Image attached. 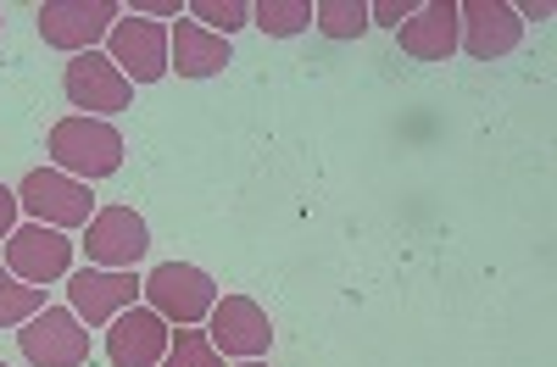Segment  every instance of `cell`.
I'll return each instance as SVG.
<instances>
[{
  "label": "cell",
  "instance_id": "obj_1",
  "mask_svg": "<svg viewBox=\"0 0 557 367\" xmlns=\"http://www.w3.org/2000/svg\"><path fill=\"white\" fill-rule=\"evenodd\" d=\"M139 295H146V306L162 317V324H178V329H196L201 317H212V306H218L212 273H201V267H190V262H162V267H151L146 279H139Z\"/></svg>",
  "mask_w": 557,
  "mask_h": 367
},
{
  "label": "cell",
  "instance_id": "obj_2",
  "mask_svg": "<svg viewBox=\"0 0 557 367\" xmlns=\"http://www.w3.org/2000/svg\"><path fill=\"white\" fill-rule=\"evenodd\" d=\"M51 162L67 178H107L123 167V134L101 117H62L51 128Z\"/></svg>",
  "mask_w": 557,
  "mask_h": 367
},
{
  "label": "cell",
  "instance_id": "obj_3",
  "mask_svg": "<svg viewBox=\"0 0 557 367\" xmlns=\"http://www.w3.org/2000/svg\"><path fill=\"white\" fill-rule=\"evenodd\" d=\"M17 206L45 223V228H84L89 217H96V195H89L84 178H67L62 167H34L23 184H17Z\"/></svg>",
  "mask_w": 557,
  "mask_h": 367
},
{
  "label": "cell",
  "instance_id": "obj_4",
  "mask_svg": "<svg viewBox=\"0 0 557 367\" xmlns=\"http://www.w3.org/2000/svg\"><path fill=\"white\" fill-rule=\"evenodd\" d=\"M17 345L34 367H84L89 362V329L73 317V306H45L17 329Z\"/></svg>",
  "mask_w": 557,
  "mask_h": 367
},
{
  "label": "cell",
  "instance_id": "obj_5",
  "mask_svg": "<svg viewBox=\"0 0 557 367\" xmlns=\"http://www.w3.org/2000/svg\"><path fill=\"white\" fill-rule=\"evenodd\" d=\"M7 273L23 284H57L73 273V240L62 228H45V223H17L12 240H7Z\"/></svg>",
  "mask_w": 557,
  "mask_h": 367
},
{
  "label": "cell",
  "instance_id": "obj_6",
  "mask_svg": "<svg viewBox=\"0 0 557 367\" xmlns=\"http://www.w3.org/2000/svg\"><path fill=\"white\" fill-rule=\"evenodd\" d=\"M67 306L78 324L89 329H107L117 312L139 306V279H134V267H78L67 273Z\"/></svg>",
  "mask_w": 557,
  "mask_h": 367
},
{
  "label": "cell",
  "instance_id": "obj_7",
  "mask_svg": "<svg viewBox=\"0 0 557 367\" xmlns=\"http://www.w3.org/2000/svg\"><path fill=\"white\" fill-rule=\"evenodd\" d=\"M34 17H39V39L45 45L84 56V51H96V39L112 34L117 7H112V0H45Z\"/></svg>",
  "mask_w": 557,
  "mask_h": 367
},
{
  "label": "cell",
  "instance_id": "obj_8",
  "mask_svg": "<svg viewBox=\"0 0 557 367\" xmlns=\"http://www.w3.org/2000/svg\"><path fill=\"white\" fill-rule=\"evenodd\" d=\"M62 89H67V101L78 106V117H112V112H128V101H134V84L112 67L107 51L73 56L67 73H62Z\"/></svg>",
  "mask_w": 557,
  "mask_h": 367
},
{
  "label": "cell",
  "instance_id": "obj_9",
  "mask_svg": "<svg viewBox=\"0 0 557 367\" xmlns=\"http://www.w3.org/2000/svg\"><path fill=\"white\" fill-rule=\"evenodd\" d=\"M84 251H89V267H134L146 262L151 251V228L146 217H139L134 206H101L96 217H89L84 228Z\"/></svg>",
  "mask_w": 557,
  "mask_h": 367
},
{
  "label": "cell",
  "instance_id": "obj_10",
  "mask_svg": "<svg viewBox=\"0 0 557 367\" xmlns=\"http://www.w3.org/2000/svg\"><path fill=\"white\" fill-rule=\"evenodd\" d=\"M107 56L128 84H157L168 78V28L151 17H117L107 34Z\"/></svg>",
  "mask_w": 557,
  "mask_h": 367
},
{
  "label": "cell",
  "instance_id": "obj_11",
  "mask_svg": "<svg viewBox=\"0 0 557 367\" xmlns=\"http://www.w3.org/2000/svg\"><path fill=\"white\" fill-rule=\"evenodd\" d=\"M519 39H524V23L507 0H462L457 7V45L474 62H496L507 51H519Z\"/></svg>",
  "mask_w": 557,
  "mask_h": 367
},
{
  "label": "cell",
  "instance_id": "obj_12",
  "mask_svg": "<svg viewBox=\"0 0 557 367\" xmlns=\"http://www.w3.org/2000/svg\"><path fill=\"white\" fill-rule=\"evenodd\" d=\"M207 340L218 345V356H235V362H257L268 345H273V324L268 312L251 301V295H223L212 306V329Z\"/></svg>",
  "mask_w": 557,
  "mask_h": 367
},
{
  "label": "cell",
  "instance_id": "obj_13",
  "mask_svg": "<svg viewBox=\"0 0 557 367\" xmlns=\"http://www.w3.org/2000/svg\"><path fill=\"white\" fill-rule=\"evenodd\" d=\"M168 340H173V329L151 306H128L107 324V362L112 367H157L168 356Z\"/></svg>",
  "mask_w": 557,
  "mask_h": 367
},
{
  "label": "cell",
  "instance_id": "obj_14",
  "mask_svg": "<svg viewBox=\"0 0 557 367\" xmlns=\"http://www.w3.org/2000/svg\"><path fill=\"white\" fill-rule=\"evenodd\" d=\"M228 62H235V56H228V39L223 34H207L190 17H178L168 28V73H178V78H212Z\"/></svg>",
  "mask_w": 557,
  "mask_h": 367
},
{
  "label": "cell",
  "instance_id": "obj_15",
  "mask_svg": "<svg viewBox=\"0 0 557 367\" xmlns=\"http://www.w3.org/2000/svg\"><path fill=\"white\" fill-rule=\"evenodd\" d=\"M396 34H401V51L412 62H451V51H457V0H430V7H418Z\"/></svg>",
  "mask_w": 557,
  "mask_h": 367
},
{
  "label": "cell",
  "instance_id": "obj_16",
  "mask_svg": "<svg viewBox=\"0 0 557 367\" xmlns=\"http://www.w3.org/2000/svg\"><path fill=\"white\" fill-rule=\"evenodd\" d=\"M51 301H45V290L39 284H23V279H12L7 273V262H0V329H23L34 312H45Z\"/></svg>",
  "mask_w": 557,
  "mask_h": 367
},
{
  "label": "cell",
  "instance_id": "obj_17",
  "mask_svg": "<svg viewBox=\"0 0 557 367\" xmlns=\"http://www.w3.org/2000/svg\"><path fill=\"white\" fill-rule=\"evenodd\" d=\"M251 23L262 34H273V39H290V34L312 28V0H257Z\"/></svg>",
  "mask_w": 557,
  "mask_h": 367
},
{
  "label": "cell",
  "instance_id": "obj_18",
  "mask_svg": "<svg viewBox=\"0 0 557 367\" xmlns=\"http://www.w3.org/2000/svg\"><path fill=\"white\" fill-rule=\"evenodd\" d=\"M312 23L330 34V39H357V34L374 28V23H368V7H362V0H318V7H312Z\"/></svg>",
  "mask_w": 557,
  "mask_h": 367
},
{
  "label": "cell",
  "instance_id": "obj_19",
  "mask_svg": "<svg viewBox=\"0 0 557 367\" xmlns=\"http://www.w3.org/2000/svg\"><path fill=\"white\" fill-rule=\"evenodd\" d=\"M157 367H223V356H218V345L207 340V329H178V334L168 340V356H162Z\"/></svg>",
  "mask_w": 557,
  "mask_h": 367
},
{
  "label": "cell",
  "instance_id": "obj_20",
  "mask_svg": "<svg viewBox=\"0 0 557 367\" xmlns=\"http://www.w3.org/2000/svg\"><path fill=\"white\" fill-rule=\"evenodd\" d=\"M190 23H201L207 34H235V28H246L251 23V7L246 0H190Z\"/></svg>",
  "mask_w": 557,
  "mask_h": 367
},
{
  "label": "cell",
  "instance_id": "obj_21",
  "mask_svg": "<svg viewBox=\"0 0 557 367\" xmlns=\"http://www.w3.org/2000/svg\"><path fill=\"white\" fill-rule=\"evenodd\" d=\"M418 7L412 0H374V7H368V23H380V28H401V17H412Z\"/></svg>",
  "mask_w": 557,
  "mask_h": 367
},
{
  "label": "cell",
  "instance_id": "obj_22",
  "mask_svg": "<svg viewBox=\"0 0 557 367\" xmlns=\"http://www.w3.org/2000/svg\"><path fill=\"white\" fill-rule=\"evenodd\" d=\"M17 190H7V184H0V240H12V228H17Z\"/></svg>",
  "mask_w": 557,
  "mask_h": 367
},
{
  "label": "cell",
  "instance_id": "obj_23",
  "mask_svg": "<svg viewBox=\"0 0 557 367\" xmlns=\"http://www.w3.org/2000/svg\"><path fill=\"white\" fill-rule=\"evenodd\" d=\"M134 17H178V0H134Z\"/></svg>",
  "mask_w": 557,
  "mask_h": 367
},
{
  "label": "cell",
  "instance_id": "obj_24",
  "mask_svg": "<svg viewBox=\"0 0 557 367\" xmlns=\"http://www.w3.org/2000/svg\"><path fill=\"white\" fill-rule=\"evenodd\" d=\"M513 12H519V23H524V17L546 23V17H552V7H546V0H524V7H513Z\"/></svg>",
  "mask_w": 557,
  "mask_h": 367
},
{
  "label": "cell",
  "instance_id": "obj_25",
  "mask_svg": "<svg viewBox=\"0 0 557 367\" xmlns=\"http://www.w3.org/2000/svg\"><path fill=\"white\" fill-rule=\"evenodd\" d=\"M240 367H268V362H240Z\"/></svg>",
  "mask_w": 557,
  "mask_h": 367
},
{
  "label": "cell",
  "instance_id": "obj_26",
  "mask_svg": "<svg viewBox=\"0 0 557 367\" xmlns=\"http://www.w3.org/2000/svg\"><path fill=\"white\" fill-rule=\"evenodd\" d=\"M0 367H7V362H0Z\"/></svg>",
  "mask_w": 557,
  "mask_h": 367
},
{
  "label": "cell",
  "instance_id": "obj_27",
  "mask_svg": "<svg viewBox=\"0 0 557 367\" xmlns=\"http://www.w3.org/2000/svg\"><path fill=\"white\" fill-rule=\"evenodd\" d=\"M0 23H7V17H0Z\"/></svg>",
  "mask_w": 557,
  "mask_h": 367
}]
</instances>
